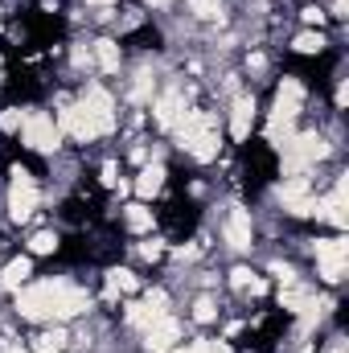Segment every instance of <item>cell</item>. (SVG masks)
Returning a JSON list of instances; mask_svg holds the SVG:
<instances>
[{
  "label": "cell",
  "mask_w": 349,
  "mask_h": 353,
  "mask_svg": "<svg viewBox=\"0 0 349 353\" xmlns=\"http://www.w3.org/2000/svg\"><path fill=\"white\" fill-rule=\"evenodd\" d=\"M90 4H111V0H90Z\"/></svg>",
  "instance_id": "cell-35"
},
{
  "label": "cell",
  "mask_w": 349,
  "mask_h": 353,
  "mask_svg": "<svg viewBox=\"0 0 349 353\" xmlns=\"http://www.w3.org/2000/svg\"><path fill=\"white\" fill-rule=\"evenodd\" d=\"M300 107H304V87H300L296 79H283V87L275 90V111H271V119H296Z\"/></svg>",
  "instance_id": "cell-9"
},
{
  "label": "cell",
  "mask_w": 349,
  "mask_h": 353,
  "mask_svg": "<svg viewBox=\"0 0 349 353\" xmlns=\"http://www.w3.org/2000/svg\"><path fill=\"white\" fill-rule=\"evenodd\" d=\"M292 46H296V54H321L325 50V37L321 33H300Z\"/></svg>",
  "instance_id": "cell-23"
},
{
  "label": "cell",
  "mask_w": 349,
  "mask_h": 353,
  "mask_svg": "<svg viewBox=\"0 0 349 353\" xmlns=\"http://www.w3.org/2000/svg\"><path fill=\"white\" fill-rule=\"evenodd\" d=\"M292 136H296V132H292V119H271V123H267V140H271L275 148H283Z\"/></svg>",
  "instance_id": "cell-21"
},
{
  "label": "cell",
  "mask_w": 349,
  "mask_h": 353,
  "mask_svg": "<svg viewBox=\"0 0 349 353\" xmlns=\"http://www.w3.org/2000/svg\"><path fill=\"white\" fill-rule=\"evenodd\" d=\"M87 308V292L62 283V279H46V283H33L17 296V312L25 321H66L74 312Z\"/></svg>",
  "instance_id": "cell-1"
},
{
  "label": "cell",
  "mask_w": 349,
  "mask_h": 353,
  "mask_svg": "<svg viewBox=\"0 0 349 353\" xmlns=\"http://www.w3.org/2000/svg\"><path fill=\"white\" fill-rule=\"evenodd\" d=\"M230 283H235L239 292H255V296L263 292V279H255L247 267H235V271H230Z\"/></svg>",
  "instance_id": "cell-22"
},
{
  "label": "cell",
  "mask_w": 349,
  "mask_h": 353,
  "mask_svg": "<svg viewBox=\"0 0 349 353\" xmlns=\"http://www.w3.org/2000/svg\"><path fill=\"white\" fill-rule=\"evenodd\" d=\"M58 123H62L58 132H70L74 140H94V136H103L99 119L90 115L83 103H66V107H62V119H58Z\"/></svg>",
  "instance_id": "cell-8"
},
{
  "label": "cell",
  "mask_w": 349,
  "mask_h": 353,
  "mask_svg": "<svg viewBox=\"0 0 349 353\" xmlns=\"http://www.w3.org/2000/svg\"><path fill=\"white\" fill-rule=\"evenodd\" d=\"M279 201H283V210L296 214V218L317 214V197H312V185H308L304 173H292L283 185H279Z\"/></svg>",
  "instance_id": "cell-6"
},
{
  "label": "cell",
  "mask_w": 349,
  "mask_h": 353,
  "mask_svg": "<svg viewBox=\"0 0 349 353\" xmlns=\"http://www.w3.org/2000/svg\"><path fill=\"white\" fill-rule=\"evenodd\" d=\"M144 337H148V350L169 353L177 341H181V325H177L173 316H161L157 325H148V329H144Z\"/></svg>",
  "instance_id": "cell-11"
},
{
  "label": "cell",
  "mask_w": 349,
  "mask_h": 353,
  "mask_svg": "<svg viewBox=\"0 0 349 353\" xmlns=\"http://www.w3.org/2000/svg\"><path fill=\"white\" fill-rule=\"evenodd\" d=\"M21 123H25V111H17V107H8V111L0 115V128H4V132H21Z\"/></svg>",
  "instance_id": "cell-28"
},
{
  "label": "cell",
  "mask_w": 349,
  "mask_h": 353,
  "mask_svg": "<svg viewBox=\"0 0 349 353\" xmlns=\"http://www.w3.org/2000/svg\"><path fill=\"white\" fill-rule=\"evenodd\" d=\"M214 316H218V308H214V300H210V296H201V300L193 304V321H197V325H210Z\"/></svg>",
  "instance_id": "cell-25"
},
{
  "label": "cell",
  "mask_w": 349,
  "mask_h": 353,
  "mask_svg": "<svg viewBox=\"0 0 349 353\" xmlns=\"http://www.w3.org/2000/svg\"><path fill=\"white\" fill-rule=\"evenodd\" d=\"M33 210H37V181L17 165L12 169V185H8V214H12V222H25Z\"/></svg>",
  "instance_id": "cell-4"
},
{
  "label": "cell",
  "mask_w": 349,
  "mask_h": 353,
  "mask_svg": "<svg viewBox=\"0 0 349 353\" xmlns=\"http://www.w3.org/2000/svg\"><path fill=\"white\" fill-rule=\"evenodd\" d=\"M189 353H230V350H226V345H218V341H193Z\"/></svg>",
  "instance_id": "cell-29"
},
{
  "label": "cell",
  "mask_w": 349,
  "mask_h": 353,
  "mask_svg": "<svg viewBox=\"0 0 349 353\" xmlns=\"http://www.w3.org/2000/svg\"><path fill=\"white\" fill-rule=\"evenodd\" d=\"M29 251H33V255H50V251H58V234H50V230L33 234V239H29Z\"/></svg>",
  "instance_id": "cell-24"
},
{
  "label": "cell",
  "mask_w": 349,
  "mask_h": 353,
  "mask_svg": "<svg viewBox=\"0 0 349 353\" xmlns=\"http://www.w3.org/2000/svg\"><path fill=\"white\" fill-rule=\"evenodd\" d=\"M346 259H349V243L346 239H321V243H317V263H321L325 283L346 279Z\"/></svg>",
  "instance_id": "cell-7"
},
{
  "label": "cell",
  "mask_w": 349,
  "mask_h": 353,
  "mask_svg": "<svg viewBox=\"0 0 349 353\" xmlns=\"http://www.w3.org/2000/svg\"><path fill=\"white\" fill-rule=\"evenodd\" d=\"M177 140L181 148L193 157V161H214L218 157V128H214V115L206 111H185L177 119Z\"/></svg>",
  "instance_id": "cell-2"
},
{
  "label": "cell",
  "mask_w": 349,
  "mask_h": 353,
  "mask_svg": "<svg viewBox=\"0 0 349 353\" xmlns=\"http://www.w3.org/2000/svg\"><path fill=\"white\" fill-rule=\"evenodd\" d=\"M148 87H152V79H148V74H140V83H136V90H132V99H136V103H144V99H148Z\"/></svg>",
  "instance_id": "cell-30"
},
{
  "label": "cell",
  "mask_w": 349,
  "mask_h": 353,
  "mask_svg": "<svg viewBox=\"0 0 349 353\" xmlns=\"http://www.w3.org/2000/svg\"><path fill=\"white\" fill-rule=\"evenodd\" d=\"M29 271H33V263H29V259L21 255V259H12V263H4V275H0V279H4V288H12V292H21V283L29 279Z\"/></svg>",
  "instance_id": "cell-17"
},
{
  "label": "cell",
  "mask_w": 349,
  "mask_h": 353,
  "mask_svg": "<svg viewBox=\"0 0 349 353\" xmlns=\"http://www.w3.org/2000/svg\"><path fill=\"white\" fill-rule=\"evenodd\" d=\"M83 107H87L90 115L99 119V128H103V136L115 128V103H111V94L103 87H87V94H83Z\"/></svg>",
  "instance_id": "cell-10"
},
{
  "label": "cell",
  "mask_w": 349,
  "mask_h": 353,
  "mask_svg": "<svg viewBox=\"0 0 349 353\" xmlns=\"http://www.w3.org/2000/svg\"><path fill=\"white\" fill-rule=\"evenodd\" d=\"M279 304H283L288 312H304V308L312 304V292H308V288H296V283H283V288H279Z\"/></svg>",
  "instance_id": "cell-15"
},
{
  "label": "cell",
  "mask_w": 349,
  "mask_h": 353,
  "mask_svg": "<svg viewBox=\"0 0 349 353\" xmlns=\"http://www.w3.org/2000/svg\"><path fill=\"white\" fill-rule=\"evenodd\" d=\"M161 251H165V247H161V243H157V239H152V243H144V247H140V255H144V259H161Z\"/></svg>",
  "instance_id": "cell-31"
},
{
  "label": "cell",
  "mask_w": 349,
  "mask_h": 353,
  "mask_svg": "<svg viewBox=\"0 0 349 353\" xmlns=\"http://www.w3.org/2000/svg\"><path fill=\"white\" fill-rule=\"evenodd\" d=\"M107 292H111V296H115V292H136V275H132L128 267L107 271Z\"/></svg>",
  "instance_id": "cell-19"
},
{
  "label": "cell",
  "mask_w": 349,
  "mask_h": 353,
  "mask_svg": "<svg viewBox=\"0 0 349 353\" xmlns=\"http://www.w3.org/2000/svg\"><path fill=\"white\" fill-rule=\"evenodd\" d=\"M4 353H29V350H21V345H8V350H4Z\"/></svg>",
  "instance_id": "cell-33"
},
{
  "label": "cell",
  "mask_w": 349,
  "mask_h": 353,
  "mask_svg": "<svg viewBox=\"0 0 349 353\" xmlns=\"http://www.w3.org/2000/svg\"><path fill=\"white\" fill-rule=\"evenodd\" d=\"M62 341H66L62 333H41V337H37V345H33V353H58V350H62Z\"/></svg>",
  "instance_id": "cell-27"
},
{
  "label": "cell",
  "mask_w": 349,
  "mask_h": 353,
  "mask_svg": "<svg viewBox=\"0 0 349 353\" xmlns=\"http://www.w3.org/2000/svg\"><path fill=\"white\" fill-rule=\"evenodd\" d=\"M148 4H157V8H161V4H169V0H148Z\"/></svg>",
  "instance_id": "cell-34"
},
{
  "label": "cell",
  "mask_w": 349,
  "mask_h": 353,
  "mask_svg": "<svg viewBox=\"0 0 349 353\" xmlns=\"http://www.w3.org/2000/svg\"><path fill=\"white\" fill-rule=\"evenodd\" d=\"M226 239H230V247L235 251H247L251 247V214L247 210H230V218H226Z\"/></svg>",
  "instance_id": "cell-12"
},
{
  "label": "cell",
  "mask_w": 349,
  "mask_h": 353,
  "mask_svg": "<svg viewBox=\"0 0 349 353\" xmlns=\"http://www.w3.org/2000/svg\"><path fill=\"white\" fill-rule=\"evenodd\" d=\"M333 17H346V0H333Z\"/></svg>",
  "instance_id": "cell-32"
},
{
  "label": "cell",
  "mask_w": 349,
  "mask_h": 353,
  "mask_svg": "<svg viewBox=\"0 0 349 353\" xmlns=\"http://www.w3.org/2000/svg\"><path fill=\"white\" fill-rule=\"evenodd\" d=\"M181 107H185L181 90H169V94H161V99H157V107H152V111H157V123H161V128H177V119L185 115Z\"/></svg>",
  "instance_id": "cell-14"
},
{
  "label": "cell",
  "mask_w": 349,
  "mask_h": 353,
  "mask_svg": "<svg viewBox=\"0 0 349 353\" xmlns=\"http://www.w3.org/2000/svg\"><path fill=\"white\" fill-rule=\"evenodd\" d=\"M161 185H165V165H148V169L140 173V181H136V193L148 201V197L161 193Z\"/></svg>",
  "instance_id": "cell-16"
},
{
  "label": "cell",
  "mask_w": 349,
  "mask_h": 353,
  "mask_svg": "<svg viewBox=\"0 0 349 353\" xmlns=\"http://www.w3.org/2000/svg\"><path fill=\"white\" fill-rule=\"evenodd\" d=\"M283 173H304V169H312L317 161H325L329 157V144H325V136L321 132H300V136H292L283 148Z\"/></svg>",
  "instance_id": "cell-3"
},
{
  "label": "cell",
  "mask_w": 349,
  "mask_h": 353,
  "mask_svg": "<svg viewBox=\"0 0 349 353\" xmlns=\"http://www.w3.org/2000/svg\"><path fill=\"white\" fill-rule=\"evenodd\" d=\"M94 58H99V66H103L107 74H115V70H119V46H115V41H107V37H103V41H94Z\"/></svg>",
  "instance_id": "cell-18"
},
{
  "label": "cell",
  "mask_w": 349,
  "mask_h": 353,
  "mask_svg": "<svg viewBox=\"0 0 349 353\" xmlns=\"http://www.w3.org/2000/svg\"><path fill=\"white\" fill-rule=\"evenodd\" d=\"M189 8H193L197 17H206V21L222 17V0H189Z\"/></svg>",
  "instance_id": "cell-26"
},
{
  "label": "cell",
  "mask_w": 349,
  "mask_h": 353,
  "mask_svg": "<svg viewBox=\"0 0 349 353\" xmlns=\"http://www.w3.org/2000/svg\"><path fill=\"white\" fill-rule=\"evenodd\" d=\"M21 140H25L33 152H54L58 140H62V132H58V123H54L50 115L33 111V115H25V123H21Z\"/></svg>",
  "instance_id": "cell-5"
},
{
  "label": "cell",
  "mask_w": 349,
  "mask_h": 353,
  "mask_svg": "<svg viewBox=\"0 0 349 353\" xmlns=\"http://www.w3.org/2000/svg\"><path fill=\"white\" fill-rule=\"evenodd\" d=\"M128 230H136V234H144V230H152V210H144V205H128Z\"/></svg>",
  "instance_id": "cell-20"
},
{
  "label": "cell",
  "mask_w": 349,
  "mask_h": 353,
  "mask_svg": "<svg viewBox=\"0 0 349 353\" xmlns=\"http://www.w3.org/2000/svg\"><path fill=\"white\" fill-rule=\"evenodd\" d=\"M251 119H255V103L243 94V99H235V111H230V136L235 140H247L251 136Z\"/></svg>",
  "instance_id": "cell-13"
}]
</instances>
